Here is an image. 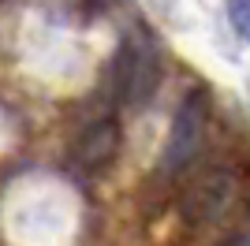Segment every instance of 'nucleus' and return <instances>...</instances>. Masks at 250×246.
<instances>
[{
  "mask_svg": "<svg viewBox=\"0 0 250 246\" xmlns=\"http://www.w3.org/2000/svg\"><path fill=\"white\" fill-rule=\"evenodd\" d=\"M202 138H206V93L190 90L183 97V104L176 108V116H172V131H168V142H165L161 168L179 172L183 164H190L202 149Z\"/></svg>",
  "mask_w": 250,
  "mask_h": 246,
  "instance_id": "nucleus-1",
  "label": "nucleus"
},
{
  "mask_svg": "<svg viewBox=\"0 0 250 246\" xmlns=\"http://www.w3.org/2000/svg\"><path fill=\"white\" fill-rule=\"evenodd\" d=\"M116 93L124 97L127 104H146L153 97L157 82H161V60H157V52L142 49V45H124L120 52V60H116Z\"/></svg>",
  "mask_w": 250,
  "mask_h": 246,
  "instance_id": "nucleus-2",
  "label": "nucleus"
},
{
  "mask_svg": "<svg viewBox=\"0 0 250 246\" xmlns=\"http://www.w3.org/2000/svg\"><path fill=\"white\" fill-rule=\"evenodd\" d=\"M231 194H235V179L231 172H209L202 175V183H194L183 198V216H187L190 224H209V220H217L224 209L231 205Z\"/></svg>",
  "mask_w": 250,
  "mask_h": 246,
  "instance_id": "nucleus-3",
  "label": "nucleus"
},
{
  "mask_svg": "<svg viewBox=\"0 0 250 246\" xmlns=\"http://www.w3.org/2000/svg\"><path fill=\"white\" fill-rule=\"evenodd\" d=\"M116 145H120V127L112 120H101L94 127H86L83 138L75 142V161L83 168H101L116 157Z\"/></svg>",
  "mask_w": 250,
  "mask_h": 246,
  "instance_id": "nucleus-4",
  "label": "nucleus"
},
{
  "mask_svg": "<svg viewBox=\"0 0 250 246\" xmlns=\"http://www.w3.org/2000/svg\"><path fill=\"white\" fill-rule=\"evenodd\" d=\"M228 19L243 41H250V0H228Z\"/></svg>",
  "mask_w": 250,
  "mask_h": 246,
  "instance_id": "nucleus-5",
  "label": "nucleus"
},
{
  "mask_svg": "<svg viewBox=\"0 0 250 246\" xmlns=\"http://www.w3.org/2000/svg\"><path fill=\"white\" fill-rule=\"evenodd\" d=\"M224 246H250V231H243V235H235L231 243H224Z\"/></svg>",
  "mask_w": 250,
  "mask_h": 246,
  "instance_id": "nucleus-6",
  "label": "nucleus"
}]
</instances>
